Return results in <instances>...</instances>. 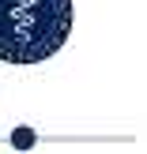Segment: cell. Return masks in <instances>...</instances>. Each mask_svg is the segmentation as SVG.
<instances>
[{
  "mask_svg": "<svg viewBox=\"0 0 147 154\" xmlns=\"http://www.w3.org/2000/svg\"><path fill=\"white\" fill-rule=\"evenodd\" d=\"M72 0H0V60L38 64L64 49Z\"/></svg>",
  "mask_w": 147,
  "mask_h": 154,
  "instance_id": "cell-1",
  "label": "cell"
}]
</instances>
